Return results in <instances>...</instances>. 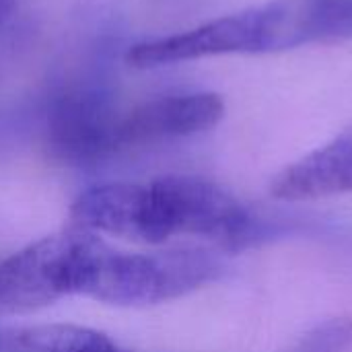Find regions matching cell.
Wrapping results in <instances>:
<instances>
[{
  "mask_svg": "<svg viewBox=\"0 0 352 352\" xmlns=\"http://www.w3.org/2000/svg\"><path fill=\"white\" fill-rule=\"evenodd\" d=\"M221 274L223 262L200 248L130 254L97 239L78 295L109 305H157L184 297Z\"/></svg>",
  "mask_w": 352,
  "mask_h": 352,
  "instance_id": "cell-1",
  "label": "cell"
},
{
  "mask_svg": "<svg viewBox=\"0 0 352 352\" xmlns=\"http://www.w3.org/2000/svg\"><path fill=\"white\" fill-rule=\"evenodd\" d=\"M148 245L173 235L202 237L223 250H241L260 233L258 219L221 186L194 175L146 184Z\"/></svg>",
  "mask_w": 352,
  "mask_h": 352,
  "instance_id": "cell-2",
  "label": "cell"
},
{
  "mask_svg": "<svg viewBox=\"0 0 352 352\" xmlns=\"http://www.w3.org/2000/svg\"><path fill=\"white\" fill-rule=\"evenodd\" d=\"M289 50L285 0L225 14L194 29L157 37L130 47L126 60L136 68H157L227 54H266Z\"/></svg>",
  "mask_w": 352,
  "mask_h": 352,
  "instance_id": "cell-3",
  "label": "cell"
},
{
  "mask_svg": "<svg viewBox=\"0 0 352 352\" xmlns=\"http://www.w3.org/2000/svg\"><path fill=\"white\" fill-rule=\"evenodd\" d=\"M97 237L72 229L47 235L0 260V318L47 307L78 295Z\"/></svg>",
  "mask_w": 352,
  "mask_h": 352,
  "instance_id": "cell-4",
  "label": "cell"
},
{
  "mask_svg": "<svg viewBox=\"0 0 352 352\" xmlns=\"http://www.w3.org/2000/svg\"><path fill=\"white\" fill-rule=\"evenodd\" d=\"M120 118L111 97L101 89H70L47 113L50 146L68 163H97L120 151Z\"/></svg>",
  "mask_w": 352,
  "mask_h": 352,
  "instance_id": "cell-5",
  "label": "cell"
},
{
  "mask_svg": "<svg viewBox=\"0 0 352 352\" xmlns=\"http://www.w3.org/2000/svg\"><path fill=\"white\" fill-rule=\"evenodd\" d=\"M225 116V103L214 93L167 95L122 113L120 148L192 136L214 128Z\"/></svg>",
  "mask_w": 352,
  "mask_h": 352,
  "instance_id": "cell-6",
  "label": "cell"
},
{
  "mask_svg": "<svg viewBox=\"0 0 352 352\" xmlns=\"http://www.w3.org/2000/svg\"><path fill=\"white\" fill-rule=\"evenodd\" d=\"M270 192L278 200H320L352 192V126L285 167Z\"/></svg>",
  "mask_w": 352,
  "mask_h": 352,
  "instance_id": "cell-7",
  "label": "cell"
},
{
  "mask_svg": "<svg viewBox=\"0 0 352 352\" xmlns=\"http://www.w3.org/2000/svg\"><path fill=\"white\" fill-rule=\"evenodd\" d=\"M99 332L78 326L0 330V352H87Z\"/></svg>",
  "mask_w": 352,
  "mask_h": 352,
  "instance_id": "cell-8",
  "label": "cell"
},
{
  "mask_svg": "<svg viewBox=\"0 0 352 352\" xmlns=\"http://www.w3.org/2000/svg\"><path fill=\"white\" fill-rule=\"evenodd\" d=\"M352 342V322L346 318L318 326L295 352H344Z\"/></svg>",
  "mask_w": 352,
  "mask_h": 352,
  "instance_id": "cell-9",
  "label": "cell"
},
{
  "mask_svg": "<svg viewBox=\"0 0 352 352\" xmlns=\"http://www.w3.org/2000/svg\"><path fill=\"white\" fill-rule=\"evenodd\" d=\"M89 352H130V351H124V349H120L113 340H109L105 334H99V338L95 340V344L89 349Z\"/></svg>",
  "mask_w": 352,
  "mask_h": 352,
  "instance_id": "cell-10",
  "label": "cell"
},
{
  "mask_svg": "<svg viewBox=\"0 0 352 352\" xmlns=\"http://www.w3.org/2000/svg\"><path fill=\"white\" fill-rule=\"evenodd\" d=\"M19 0H0V27L12 16V12L16 10Z\"/></svg>",
  "mask_w": 352,
  "mask_h": 352,
  "instance_id": "cell-11",
  "label": "cell"
}]
</instances>
